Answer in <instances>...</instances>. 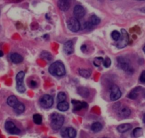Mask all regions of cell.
Here are the masks:
<instances>
[{"mask_svg":"<svg viewBox=\"0 0 145 138\" xmlns=\"http://www.w3.org/2000/svg\"><path fill=\"white\" fill-rule=\"evenodd\" d=\"M67 134H68V137L75 138L77 135V132L74 128L68 127L67 128Z\"/></svg>","mask_w":145,"mask_h":138,"instance_id":"cell-24","label":"cell"},{"mask_svg":"<svg viewBox=\"0 0 145 138\" xmlns=\"http://www.w3.org/2000/svg\"><path fill=\"white\" fill-rule=\"evenodd\" d=\"M63 51L66 54H71L73 51H74V49H73V43H72V41L69 40L67 41L63 45Z\"/></svg>","mask_w":145,"mask_h":138,"instance_id":"cell-14","label":"cell"},{"mask_svg":"<svg viewBox=\"0 0 145 138\" xmlns=\"http://www.w3.org/2000/svg\"><path fill=\"white\" fill-rule=\"evenodd\" d=\"M5 129L9 133L12 134V135H18L20 133V129L18 127H16L14 123L11 121H7L5 123Z\"/></svg>","mask_w":145,"mask_h":138,"instance_id":"cell-9","label":"cell"},{"mask_svg":"<svg viewBox=\"0 0 145 138\" xmlns=\"http://www.w3.org/2000/svg\"><path fill=\"white\" fill-rule=\"evenodd\" d=\"M122 92L117 85H112L110 89V99L112 101H116L121 98Z\"/></svg>","mask_w":145,"mask_h":138,"instance_id":"cell-8","label":"cell"},{"mask_svg":"<svg viewBox=\"0 0 145 138\" xmlns=\"http://www.w3.org/2000/svg\"><path fill=\"white\" fill-rule=\"evenodd\" d=\"M57 108L60 111H61V112H65V111H67L69 109V104L67 102H65V101L58 102V105H57Z\"/></svg>","mask_w":145,"mask_h":138,"instance_id":"cell-19","label":"cell"},{"mask_svg":"<svg viewBox=\"0 0 145 138\" xmlns=\"http://www.w3.org/2000/svg\"><path fill=\"white\" fill-rule=\"evenodd\" d=\"M90 22H91L92 25H93V26H96V25H99V24H100V19L97 16L93 15H92L91 17H90Z\"/></svg>","mask_w":145,"mask_h":138,"instance_id":"cell-26","label":"cell"},{"mask_svg":"<svg viewBox=\"0 0 145 138\" xmlns=\"http://www.w3.org/2000/svg\"><path fill=\"white\" fill-rule=\"evenodd\" d=\"M3 55H4L3 52H2V51H0V57H2V56H3Z\"/></svg>","mask_w":145,"mask_h":138,"instance_id":"cell-37","label":"cell"},{"mask_svg":"<svg viewBox=\"0 0 145 138\" xmlns=\"http://www.w3.org/2000/svg\"><path fill=\"white\" fill-rule=\"evenodd\" d=\"M14 110L18 115H20V114L23 113L25 110V107L24 105V104H22V102H19L16 105V106L14 107Z\"/></svg>","mask_w":145,"mask_h":138,"instance_id":"cell-21","label":"cell"},{"mask_svg":"<svg viewBox=\"0 0 145 138\" xmlns=\"http://www.w3.org/2000/svg\"><path fill=\"white\" fill-rule=\"evenodd\" d=\"M64 123V117L57 112L51 115V126L54 130H58L62 127Z\"/></svg>","mask_w":145,"mask_h":138,"instance_id":"cell-2","label":"cell"},{"mask_svg":"<svg viewBox=\"0 0 145 138\" xmlns=\"http://www.w3.org/2000/svg\"><path fill=\"white\" fill-rule=\"evenodd\" d=\"M7 105L9 106L12 107H14L18 103H19V100L16 98V96L14 95H11L9 98H7Z\"/></svg>","mask_w":145,"mask_h":138,"instance_id":"cell-17","label":"cell"},{"mask_svg":"<svg viewBox=\"0 0 145 138\" xmlns=\"http://www.w3.org/2000/svg\"><path fill=\"white\" fill-rule=\"evenodd\" d=\"M41 57H43L44 58L46 59L47 60H52V56L50 54V53L46 52H42Z\"/></svg>","mask_w":145,"mask_h":138,"instance_id":"cell-32","label":"cell"},{"mask_svg":"<svg viewBox=\"0 0 145 138\" xmlns=\"http://www.w3.org/2000/svg\"><path fill=\"white\" fill-rule=\"evenodd\" d=\"M72 0H58V6L61 11H68L71 7Z\"/></svg>","mask_w":145,"mask_h":138,"instance_id":"cell-11","label":"cell"},{"mask_svg":"<svg viewBox=\"0 0 145 138\" xmlns=\"http://www.w3.org/2000/svg\"><path fill=\"white\" fill-rule=\"evenodd\" d=\"M139 80L142 82H145V71L142 72V73L140 75V77H139Z\"/></svg>","mask_w":145,"mask_h":138,"instance_id":"cell-35","label":"cell"},{"mask_svg":"<svg viewBox=\"0 0 145 138\" xmlns=\"http://www.w3.org/2000/svg\"><path fill=\"white\" fill-rule=\"evenodd\" d=\"M142 134H143V130H142V128L137 127L134 129L133 135L135 137H139L140 136H142Z\"/></svg>","mask_w":145,"mask_h":138,"instance_id":"cell-28","label":"cell"},{"mask_svg":"<svg viewBox=\"0 0 145 138\" xmlns=\"http://www.w3.org/2000/svg\"><path fill=\"white\" fill-rule=\"evenodd\" d=\"M73 13H74L75 17L77 18V19H81L86 15V10L83 6L78 5L75 6L74 9H73Z\"/></svg>","mask_w":145,"mask_h":138,"instance_id":"cell-10","label":"cell"},{"mask_svg":"<svg viewBox=\"0 0 145 138\" xmlns=\"http://www.w3.org/2000/svg\"><path fill=\"white\" fill-rule=\"evenodd\" d=\"M40 105L44 109H48L52 107L54 104V98L49 95H44L39 100Z\"/></svg>","mask_w":145,"mask_h":138,"instance_id":"cell-7","label":"cell"},{"mask_svg":"<svg viewBox=\"0 0 145 138\" xmlns=\"http://www.w3.org/2000/svg\"><path fill=\"white\" fill-rule=\"evenodd\" d=\"M61 136L63 137V138H66L68 137V134H67V128H63L61 129Z\"/></svg>","mask_w":145,"mask_h":138,"instance_id":"cell-33","label":"cell"},{"mask_svg":"<svg viewBox=\"0 0 145 138\" xmlns=\"http://www.w3.org/2000/svg\"><path fill=\"white\" fill-rule=\"evenodd\" d=\"M129 34H128V33L125 29H121L120 39L118 41V43L116 44L117 47L119 49L125 48V47H126L127 46L128 44H129Z\"/></svg>","mask_w":145,"mask_h":138,"instance_id":"cell-4","label":"cell"},{"mask_svg":"<svg viewBox=\"0 0 145 138\" xmlns=\"http://www.w3.org/2000/svg\"><path fill=\"white\" fill-rule=\"evenodd\" d=\"M67 27L71 32H77L80 29V23L78 19L76 17H71L67 21Z\"/></svg>","mask_w":145,"mask_h":138,"instance_id":"cell-6","label":"cell"},{"mask_svg":"<svg viewBox=\"0 0 145 138\" xmlns=\"http://www.w3.org/2000/svg\"><path fill=\"white\" fill-rule=\"evenodd\" d=\"M102 129H103V125L100 122H94L91 125V129L94 132H100V131H101Z\"/></svg>","mask_w":145,"mask_h":138,"instance_id":"cell-23","label":"cell"},{"mask_svg":"<svg viewBox=\"0 0 145 138\" xmlns=\"http://www.w3.org/2000/svg\"><path fill=\"white\" fill-rule=\"evenodd\" d=\"M132 127L130 124H122V125H119L118 127V131L119 132H120V133H124V132H126L127 131H129Z\"/></svg>","mask_w":145,"mask_h":138,"instance_id":"cell-18","label":"cell"},{"mask_svg":"<svg viewBox=\"0 0 145 138\" xmlns=\"http://www.w3.org/2000/svg\"><path fill=\"white\" fill-rule=\"evenodd\" d=\"M33 120L35 124L36 125H41L42 123V117L41 115L39 114H35L33 116Z\"/></svg>","mask_w":145,"mask_h":138,"instance_id":"cell-25","label":"cell"},{"mask_svg":"<svg viewBox=\"0 0 145 138\" xmlns=\"http://www.w3.org/2000/svg\"><path fill=\"white\" fill-rule=\"evenodd\" d=\"M111 36H112V38L114 39V40L118 41L120 39L121 33L118 32V31L114 30L113 32H112V34H111Z\"/></svg>","mask_w":145,"mask_h":138,"instance_id":"cell-29","label":"cell"},{"mask_svg":"<svg viewBox=\"0 0 145 138\" xmlns=\"http://www.w3.org/2000/svg\"><path fill=\"white\" fill-rule=\"evenodd\" d=\"M103 65H104L105 67H107V68L110 67L111 65L110 59L109 58V57H106V58L104 59V60H103Z\"/></svg>","mask_w":145,"mask_h":138,"instance_id":"cell-31","label":"cell"},{"mask_svg":"<svg viewBox=\"0 0 145 138\" xmlns=\"http://www.w3.org/2000/svg\"><path fill=\"white\" fill-rule=\"evenodd\" d=\"M78 92L80 95H81L83 98H87L90 95V91L88 90V89L86 88V87H80L78 88Z\"/></svg>","mask_w":145,"mask_h":138,"instance_id":"cell-20","label":"cell"},{"mask_svg":"<svg viewBox=\"0 0 145 138\" xmlns=\"http://www.w3.org/2000/svg\"><path fill=\"white\" fill-rule=\"evenodd\" d=\"M143 51H144V52L145 53V45H144V48H143Z\"/></svg>","mask_w":145,"mask_h":138,"instance_id":"cell-40","label":"cell"},{"mask_svg":"<svg viewBox=\"0 0 145 138\" xmlns=\"http://www.w3.org/2000/svg\"><path fill=\"white\" fill-rule=\"evenodd\" d=\"M79 74L81 77L84 78H89L91 75V70H84V69H80L78 71Z\"/></svg>","mask_w":145,"mask_h":138,"instance_id":"cell-22","label":"cell"},{"mask_svg":"<svg viewBox=\"0 0 145 138\" xmlns=\"http://www.w3.org/2000/svg\"><path fill=\"white\" fill-rule=\"evenodd\" d=\"M143 122L144 123H145V114L144 115V117H143Z\"/></svg>","mask_w":145,"mask_h":138,"instance_id":"cell-38","label":"cell"},{"mask_svg":"<svg viewBox=\"0 0 145 138\" xmlns=\"http://www.w3.org/2000/svg\"><path fill=\"white\" fill-rule=\"evenodd\" d=\"M65 100H66V95H65V92H60L58 94V96H57V100L58 101V102H61L65 101Z\"/></svg>","mask_w":145,"mask_h":138,"instance_id":"cell-27","label":"cell"},{"mask_svg":"<svg viewBox=\"0 0 145 138\" xmlns=\"http://www.w3.org/2000/svg\"><path fill=\"white\" fill-rule=\"evenodd\" d=\"M50 74L56 77H63L65 74V68L61 62L57 61L50 65L48 68Z\"/></svg>","mask_w":145,"mask_h":138,"instance_id":"cell-1","label":"cell"},{"mask_svg":"<svg viewBox=\"0 0 145 138\" xmlns=\"http://www.w3.org/2000/svg\"><path fill=\"white\" fill-rule=\"evenodd\" d=\"M136 1H144V0H136Z\"/></svg>","mask_w":145,"mask_h":138,"instance_id":"cell-41","label":"cell"},{"mask_svg":"<svg viewBox=\"0 0 145 138\" xmlns=\"http://www.w3.org/2000/svg\"><path fill=\"white\" fill-rule=\"evenodd\" d=\"M131 110L127 107H122L118 111V115L121 118H127L130 115Z\"/></svg>","mask_w":145,"mask_h":138,"instance_id":"cell-13","label":"cell"},{"mask_svg":"<svg viewBox=\"0 0 145 138\" xmlns=\"http://www.w3.org/2000/svg\"><path fill=\"white\" fill-rule=\"evenodd\" d=\"M103 60H104V59L103 57H96V58H95L93 64L95 67H99V66H100V64L103 63Z\"/></svg>","mask_w":145,"mask_h":138,"instance_id":"cell-30","label":"cell"},{"mask_svg":"<svg viewBox=\"0 0 145 138\" xmlns=\"http://www.w3.org/2000/svg\"><path fill=\"white\" fill-rule=\"evenodd\" d=\"M143 96L145 98V90H144V93H143Z\"/></svg>","mask_w":145,"mask_h":138,"instance_id":"cell-39","label":"cell"},{"mask_svg":"<svg viewBox=\"0 0 145 138\" xmlns=\"http://www.w3.org/2000/svg\"><path fill=\"white\" fill-rule=\"evenodd\" d=\"M30 86L32 88H34V87H36V86H37V83H36V82H35L34 80H31V81L30 82Z\"/></svg>","mask_w":145,"mask_h":138,"instance_id":"cell-36","label":"cell"},{"mask_svg":"<svg viewBox=\"0 0 145 138\" xmlns=\"http://www.w3.org/2000/svg\"><path fill=\"white\" fill-rule=\"evenodd\" d=\"M25 73L24 72L21 71L17 73L16 76V90L19 92L23 93L26 91V87L24 83V80Z\"/></svg>","mask_w":145,"mask_h":138,"instance_id":"cell-5","label":"cell"},{"mask_svg":"<svg viewBox=\"0 0 145 138\" xmlns=\"http://www.w3.org/2000/svg\"><path fill=\"white\" fill-rule=\"evenodd\" d=\"M93 25H92V23L90 22H86V23L84 24V26L83 27H84V28H86V29H90L93 27Z\"/></svg>","mask_w":145,"mask_h":138,"instance_id":"cell-34","label":"cell"},{"mask_svg":"<svg viewBox=\"0 0 145 138\" xmlns=\"http://www.w3.org/2000/svg\"><path fill=\"white\" fill-rule=\"evenodd\" d=\"M11 60L14 64H19L23 61V57L18 53H13L11 54Z\"/></svg>","mask_w":145,"mask_h":138,"instance_id":"cell-16","label":"cell"},{"mask_svg":"<svg viewBox=\"0 0 145 138\" xmlns=\"http://www.w3.org/2000/svg\"><path fill=\"white\" fill-rule=\"evenodd\" d=\"M117 61H118V67L121 70L126 72L129 73V74L133 72V68L132 67L131 64H129V61L127 60L126 59L122 57H119L117 58Z\"/></svg>","mask_w":145,"mask_h":138,"instance_id":"cell-3","label":"cell"},{"mask_svg":"<svg viewBox=\"0 0 145 138\" xmlns=\"http://www.w3.org/2000/svg\"><path fill=\"white\" fill-rule=\"evenodd\" d=\"M71 103L73 105V110L75 112H76V111H80L83 108L88 107V104L86 102H80V101L76 100H72L71 101Z\"/></svg>","mask_w":145,"mask_h":138,"instance_id":"cell-12","label":"cell"},{"mask_svg":"<svg viewBox=\"0 0 145 138\" xmlns=\"http://www.w3.org/2000/svg\"><path fill=\"white\" fill-rule=\"evenodd\" d=\"M143 90L142 87H137L135 88H134L132 91L129 93V95H127L128 98L131 100H135L137 98V97L139 96V94L142 90Z\"/></svg>","mask_w":145,"mask_h":138,"instance_id":"cell-15","label":"cell"}]
</instances>
